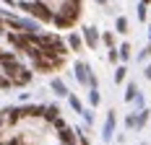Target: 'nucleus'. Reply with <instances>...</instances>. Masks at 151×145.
<instances>
[{"instance_id":"obj_1","label":"nucleus","mask_w":151,"mask_h":145,"mask_svg":"<svg viewBox=\"0 0 151 145\" xmlns=\"http://www.w3.org/2000/svg\"><path fill=\"white\" fill-rule=\"evenodd\" d=\"M73 70H76V80H78V83H83V86H89V65H86V62H76L73 65Z\"/></svg>"},{"instance_id":"obj_2","label":"nucleus","mask_w":151,"mask_h":145,"mask_svg":"<svg viewBox=\"0 0 151 145\" xmlns=\"http://www.w3.org/2000/svg\"><path fill=\"white\" fill-rule=\"evenodd\" d=\"M83 42L89 44V47H96V44L102 42V36H99V31L94 29V26H86L83 29Z\"/></svg>"},{"instance_id":"obj_3","label":"nucleus","mask_w":151,"mask_h":145,"mask_svg":"<svg viewBox=\"0 0 151 145\" xmlns=\"http://www.w3.org/2000/svg\"><path fill=\"white\" fill-rule=\"evenodd\" d=\"M112 132H115V112H109V114H107L104 130H102V137H104V143H109V140H112Z\"/></svg>"},{"instance_id":"obj_4","label":"nucleus","mask_w":151,"mask_h":145,"mask_svg":"<svg viewBox=\"0 0 151 145\" xmlns=\"http://www.w3.org/2000/svg\"><path fill=\"white\" fill-rule=\"evenodd\" d=\"M50 88L55 91V96H68V88H65V83L60 78H50Z\"/></svg>"},{"instance_id":"obj_5","label":"nucleus","mask_w":151,"mask_h":145,"mask_svg":"<svg viewBox=\"0 0 151 145\" xmlns=\"http://www.w3.org/2000/svg\"><path fill=\"white\" fill-rule=\"evenodd\" d=\"M136 96H138V86L133 83V80H130V83L125 86V101H133Z\"/></svg>"},{"instance_id":"obj_6","label":"nucleus","mask_w":151,"mask_h":145,"mask_svg":"<svg viewBox=\"0 0 151 145\" xmlns=\"http://www.w3.org/2000/svg\"><path fill=\"white\" fill-rule=\"evenodd\" d=\"M99 101H102L99 91H96V88H91V91H89V104H91V109H96V106H99Z\"/></svg>"},{"instance_id":"obj_7","label":"nucleus","mask_w":151,"mask_h":145,"mask_svg":"<svg viewBox=\"0 0 151 145\" xmlns=\"http://www.w3.org/2000/svg\"><path fill=\"white\" fill-rule=\"evenodd\" d=\"M68 44H70L76 52H78V49H81V44H83V36H78V34H70V36H68Z\"/></svg>"},{"instance_id":"obj_8","label":"nucleus","mask_w":151,"mask_h":145,"mask_svg":"<svg viewBox=\"0 0 151 145\" xmlns=\"http://www.w3.org/2000/svg\"><path fill=\"white\" fill-rule=\"evenodd\" d=\"M115 29L120 31V34H125V31H128V18H122V16H120V18L115 21Z\"/></svg>"},{"instance_id":"obj_9","label":"nucleus","mask_w":151,"mask_h":145,"mask_svg":"<svg viewBox=\"0 0 151 145\" xmlns=\"http://www.w3.org/2000/svg\"><path fill=\"white\" fill-rule=\"evenodd\" d=\"M102 42H104L107 47H109V49H112V47H115V36H112V34H109V31H104V34H102Z\"/></svg>"},{"instance_id":"obj_10","label":"nucleus","mask_w":151,"mask_h":145,"mask_svg":"<svg viewBox=\"0 0 151 145\" xmlns=\"http://www.w3.org/2000/svg\"><path fill=\"white\" fill-rule=\"evenodd\" d=\"M70 109H73V112H78V114L83 112V106H81V101H78L76 96H70Z\"/></svg>"},{"instance_id":"obj_11","label":"nucleus","mask_w":151,"mask_h":145,"mask_svg":"<svg viewBox=\"0 0 151 145\" xmlns=\"http://www.w3.org/2000/svg\"><path fill=\"white\" fill-rule=\"evenodd\" d=\"M125 72H128V70H125L122 65L117 68V70H115V80H117V83H122V80H125Z\"/></svg>"},{"instance_id":"obj_12","label":"nucleus","mask_w":151,"mask_h":145,"mask_svg":"<svg viewBox=\"0 0 151 145\" xmlns=\"http://www.w3.org/2000/svg\"><path fill=\"white\" fill-rule=\"evenodd\" d=\"M107 60H109V62H117V60H120V52H117V49L112 47V49L107 52Z\"/></svg>"},{"instance_id":"obj_13","label":"nucleus","mask_w":151,"mask_h":145,"mask_svg":"<svg viewBox=\"0 0 151 145\" xmlns=\"http://www.w3.org/2000/svg\"><path fill=\"white\" fill-rule=\"evenodd\" d=\"M130 57V44H122L120 47V60H128Z\"/></svg>"},{"instance_id":"obj_14","label":"nucleus","mask_w":151,"mask_h":145,"mask_svg":"<svg viewBox=\"0 0 151 145\" xmlns=\"http://www.w3.org/2000/svg\"><path fill=\"white\" fill-rule=\"evenodd\" d=\"M81 114H83V122H86V124H94V112H81Z\"/></svg>"},{"instance_id":"obj_15","label":"nucleus","mask_w":151,"mask_h":145,"mask_svg":"<svg viewBox=\"0 0 151 145\" xmlns=\"http://www.w3.org/2000/svg\"><path fill=\"white\" fill-rule=\"evenodd\" d=\"M146 5H143V3H141V5H138V18H141V21H146Z\"/></svg>"},{"instance_id":"obj_16","label":"nucleus","mask_w":151,"mask_h":145,"mask_svg":"<svg viewBox=\"0 0 151 145\" xmlns=\"http://www.w3.org/2000/svg\"><path fill=\"white\" fill-rule=\"evenodd\" d=\"M96 86H99V80H96V75H91L89 78V88H96Z\"/></svg>"},{"instance_id":"obj_17","label":"nucleus","mask_w":151,"mask_h":145,"mask_svg":"<svg viewBox=\"0 0 151 145\" xmlns=\"http://www.w3.org/2000/svg\"><path fill=\"white\" fill-rule=\"evenodd\" d=\"M143 75H146V78H149V80H151V65H149V68H146V70H143Z\"/></svg>"},{"instance_id":"obj_18","label":"nucleus","mask_w":151,"mask_h":145,"mask_svg":"<svg viewBox=\"0 0 151 145\" xmlns=\"http://www.w3.org/2000/svg\"><path fill=\"white\" fill-rule=\"evenodd\" d=\"M94 3H99V5H107V0H94Z\"/></svg>"},{"instance_id":"obj_19","label":"nucleus","mask_w":151,"mask_h":145,"mask_svg":"<svg viewBox=\"0 0 151 145\" xmlns=\"http://www.w3.org/2000/svg\"><path fill=\"white\" fill-rule=\"evenodd\" d=\"M141 3H143V5H149V3H151V0H141Z\"/></svg>"},{"instance_id":"obj_20","label":"nucleus","mask_w":151,"mask_h":145,"mask_svg":"<svg viewBox=\"0 0 151 145\" xmlns=\"http://www.w3.org/2000/svg\"><path fill=\"white\" fill-rule=\"evenodd\" d=\"M149 39H151V31H149Z\"/></svg>"}]
</instances>
